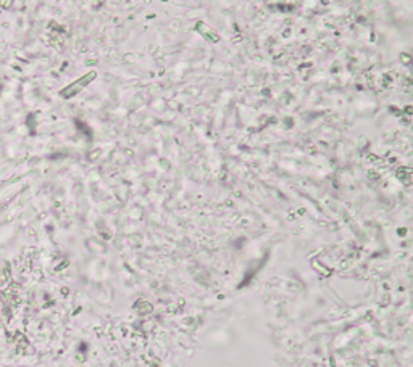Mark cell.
I'll use <instances>...</instances> for the list:
<instances>
[{
  "label": "cell",
  "mask_w": 413,
  "mask_h": 367,
  "mask_svg": "<svg viewBox=\"0 0 413 367\" xmlns=\"http://www.w3.org/2000/svg\"><path fill=\"white\" fill-rule=\"evenodd\" d=\"M94 76H95V73L86 74V77H81L79 81H76L74 84H71V85L66 87L65 90H62V95H63V97H71V95H74L76 92H79V90H81V87H84V85L88 84L89 81H92V79H94Z\"/></svg>",
  "instance_id": "obj_1"
}]
</instances>
